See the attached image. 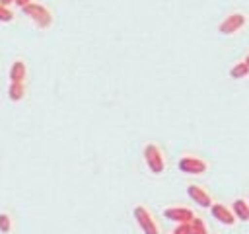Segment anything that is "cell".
Here are the masks:
<instances>
[{"mask_svg":"<svg viewBox=\"0 0 249 234\" xmlns=\"http://www.w3.org/2000/svg\"><path fill=\"white\" fill-rule=\"evenodd\" d=\"M144 162L152 174H161L165 170V156L158 144H146L144 146Z\"/></svg>","mask_w":249,"mask_h":234,"instance_id":"obj_1","label":"cell"},{"mask_svg":"<svg viewBox=\"0 0 249 234\" xmlns=\"http://www.w3.org/2000/svg\"><path fill=\"white\" fill-rule=\"evenodd\" d=\"M23 10V14L25 16H29L41 29H45V27H49L51 23H53V16H51V12H49V8H45L43 4H37V2H31V4H27L25 8H21Z\"/></svg>","mask_w":249,"mask_h":234,"instance_id":"obj_2","label":"cell"},{"mask_svg":"<svg viewBox=\"0 0 249 234\" xmlns=\"http://www.w3.org/2000/svg\"><path fill=\"white\" fill-rule=\"evenodd\" d=\"M134 218H136V222H138V226L142 228L144 234H160V226H158L154 214L144 205L134 207Z\"/></svg>","mask_w":249,"mask_h":234,"instance_id":"obj_3","label":"cell"},{"mask_svg":"<svg viewBox=\"0 0 249 234\" xmlns=\"http://www.w3.org/2000/svg\"><path fill=\"white\" fill-rule=\"evenodd\" d=\"M177 166H179V170H181L183 174H189V176H200V174H204V172L208 170V164H206L202 158L191 156V154L181 156Z\"/></svg>","mask_w":249,"mask_h":234,"instance_id":"obj_4","label":"cell"},{"mask_svg":"<svg viewBox=\"0 0 249 234\" xmlns=\"http://www.w3.org/2000/svg\"><path fill=\"white\" fill-rule=\"evenodd\" d=\"M245 23H247V16L243 12H231L222 20V23L218 25V31L224 35H231V33H237Z\"/></svg>","mask_w":249,"mask_h":234,"instance_id":"obj_5","label":"cell"},{"mask_svg":"<svg viewBox=\"0 0 249 234\" xmlns=\"http://www.w3.org/2000/svg\"><path fill=\"white\" fill-rule=\"evenodd\" d=\"M187 195L198 205V207H212V197H210V193L204 189V187H200V185H196V183H191V185H187Z\"/></svg>","mask_w":249,"mask_h":234,"instance_id":"obj_6","label":"cell"},{"mask_svg":"<svg viewBox=\"0 0 249 234\" xmlns=\"http://www.w3.org/2000/svg\"><path fill=\"white\" fill-rule=\"evenodd\" d=\"M163 216L173 220V222H177V224H183V222H191L196 214L187 207H169V209L163 211Z\"/></svg>","mask_w":249,"mask_h":234,"instance_id":"obj_7","label":"cell"},{"mask_svg":"<svg viewBox=\"0 0 249 234\" xmlns=\"http://www.w3.org/2000/svg\"><path fill=\"white\" fill-rule=\"evenodd\" d=\"M210 211H212V216H214L218 222H222V224L233 226V224L237 222V218L233 216V213H231V211H230L226 205H222V203H212Z\"/></svg>","mask_w":249,"mask_h":234,"instance_id":"obj_8","label":"cell"},{"mask_svg":"<svg viewBox=\"0 0 249 234\" xmlns=\"http://www.w3.org/2000/svg\"><path fill=\"white\" fill-rule=\"evenodd\" d=\"M231 213H233V216H235L237 220L247 222V220H249V201H245V199H235L233 205H231Z\"/></svg>","mask_w":249,"mask_h":234,"instance_id":"obj_9","label":"cell"},{"mask_svg":"<svg viewBox=\"0 0 249 234\" xmlns=\"http://www.w3.org/2000/svg\"><path fill=\"white\" fill-rule=\"evenodd\" d=\"M27 76V66L21 58H18L10 68V82H23Z\"/></svg>","mask_w":249,"mask_h":234,"instance_id":"obj_10","label":"cell"},{"mask_svg":"<svg viewBox=\"0 0 249 234\" xmlns=\"http://www.w3.org/2000/svg\"><path fill=\"white\" fill-rule=\"evenodd\" d=\"M23 96H25V84L23 82H10L8 98L12 101H19V99H23Z\"/></svg>","mask_w":249,"mask_h":234,"instance_id":"obj_11","label":"cell"},{"mask_svg":"<svg viewBox=\"0 0 249 234\" xmlns=\"http://www.w3.org/2000/svg\"><path fill=\"white\" fill-rule=\"evenodd\" d=\"M247 74H249V66H247L243 60H241V62H235V64L231 66V70H230V76L235 78V80L247 78Z\"/></svg>","mask_w":249,"mask_h":234,"instance_id":"obj_12","label":"cell"},{"mask_svg":"<svg viewBox=\"0 0 249 234\" xmlns=\"http://www.w3.org/2000/svg\"><path fill=\"white\" fill-rule=\"evenodd\" d=\"M191 234H210L206 222H204L200 216H195V218L191 220Z\"/></svg>","mask_w":249,"mask_h":234,"instance_id":"obj_13","label":"cell"},{"mask_svg":"<svg viewBox=\"0 0 249 234\" xmlns=\"http://www.w3.org/2000/svg\"><path fill=\"white\" fill-rule=\"evenodd\" d=\"M12 216L8 214V213H0V232L2 234H8L10 230H12Z\"/></svg>","mask_w":249,"mask_h":234,"instance_id":"obj_14","label":"cell"},{"mask_svg":"<svg viewBox=\"0 0 249 234\" xmlns=\"http://www.w3.org/2000/svg\"><path fill=\"white\" fill-rule=\"evenodd\" d=\"M0 21H14V12L4 4H0Z\"/></svg>","mask_w":249,"mask_h":234,"instance_id":"obj_15","label":"cell"},{"mask_svg":"<svg viewBox=\"0 0 249 234\" xmlns=\"http://www.w3.org/2000/svg\"><path fill=\"white\" fill-rule=\"evenodd\" d=\"M171 234H191V222H183V224H177L173 228Z\"/></svg>","mask_w":249,"mask_h":234,"instance_id":"obj_16","label":"cell"},{"mask_svg":"<svg viewBox=\"0 0 249 234\" xmlns=\"http://www.w3.org/2000/svg\"><path fill=\"white\" fill-rule=\"evenodd\" d=\"M16 4H18L19 8H25L27 4H31V0H16Z\"/></svg>","mask_w":249,"mask_h":234,"instance_id":"obj_17","label":"cell"},{"mask_svg":"<svg viewBox=\"0 0 249 234\" xmlns=\"http://www.w3.org/2000/svg\"><path fill=\"white\" fill-rule=\"evenodd\" d=\"M10 2H16V0H0V4H4V6H8Z\"/></svg>","mask_w":249,"mask_h":234,"instance_id":"obj_18","label":"cell"},{"mask_svg":"<svg viewBox=\"0 0 249 234\" xmlns=\"http://www.w3.org/2000/svg\"><path fill=\"white\" fill-rule=\"evenodd\" d=\"M243 62H245V64L249 66V53H247V57H245V60H243Z\"/></svg>","mask_w":249,"mask_h":234,"instance_id":"obj_19","label":"cell"}]
</instances>
